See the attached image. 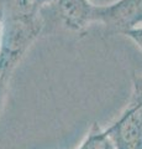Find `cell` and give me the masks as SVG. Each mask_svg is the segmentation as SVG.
<instances>
[{
	"label": "cell",
	"instance_id": "cell-10",
	"mask_svg": "<svg viewBox=\"0 0 142 149\" xmlns=\"http://www.w3.org/2000/svg\"><path fill=\"white\" fill-rule=\"evenodd\" d=\"M1 30H3V22L0 21V37H1Z\"/></svg>",
	"mask_w": 142,
	"mask_h": 149
},
{
	"label": "cell",
	"instance_id": "cell-7",
	"mask_svg": "<svg viewBox=\"0 0 142 149\" xmlns=\"http://www.w3.org/2000/svg\"><path fill=\"white\" fill-rule=\"evenodd\" d=\"M122 35L129 37L130 40L134 41V42L142 50V24L131 27V29H129V30H126L125 32H122Z\"/></svg>",
	"mask_w": 142,
	"mask_h": 149
},
{
	"label": "cell",
	"instance_id": "cell-9",
	"mask_svg": "<svg viewBox=\"0 0 142 149\" xmlns=\"http://www.w3.org/2000/svg\"><path fill=\"white\" fill-rule=\"evenodd\" d=\"M6 86L8 83L0 80V108H1L3 101H4V96H5V91H6Z\"/></svg>",
	"mask_w": 142,
	"mask_h": 149
},
{
	"label": "cell",
	"instance_id": "cell-8",
	"mask_svg": "<svg viewBox=\"0 0 142 149\" xmlns=\"http://www.w3.org/2000/svg\"><path fill=\"white\" fill-rule=\"evenodd\" d=\"M36 6H38V8H45V6H47V5H52V4L56 1V0H31Z\"/></svg>",
	"mask_w": 142,
	"mask_h": 149
},
{
	"label": "cell",
	"instance_id": "cell-6",
	"mask_svg": "<svg viewBox=\"0 0 142 149\" xmlns=\"http://www.w3.org/2000/svg\"><path fill=\"white\" fill-rule=\"evenodd\" d=\"M129 107L142 108V76L132 74V96Z\"/></svg>",
	"mask_w": 142,
	"mask_h": 149
},
{
	"label": "cell",
	"instance_id": "cell-2",
	"mask_svg": "<svg viewBox=\"0 0 142 149\" xmlns=\"http://www.w3.org/2000/svg\"><path fill=\"white\" fill-rule=\"evenodd\" d=\"M97 22H102L111 34L122 35L142 24V0H116L109 5H98Z\"/></svg>",
	"mask_w": 142,
	"mask_h": 149
},
{
	"label": "cell",
	"instance_id": "cell-4",
	"mask_svg": "<svg viewBox=\"0 0 142 149\" xmlns=\"http://www.w3.org/2000/svg\"><path fill=\"white\" fill-rule=\"evenodd\" d=\"M54 11L61 24L71 31H83L97 22V6L90 0H56Z\"/></svg>",
	"mask_w": 142,
	"mask_h": 149
},
{
	"label": "cell",
	"instance_id": "cell-3",
	"mask_svg": "<svg viewBox=\"0 0 142 149\" xmlns=\"http://www.w3.org/2000/svg\"><path fill=\"white\" fill-rule=\"evenodd\" d=\"M106 129L115 149H142V108L127 107Z\"/></svg>",
	"mask_w": 142,
	"mask_h": 149
},
{
	"label": "cell",
	"instance_id": "cell-5",
	"mask_svg": "<svg viewBox=\"0 0 142 149\" xmlns=\"http://www.w3.org/2000/svg\"><path fill=\"white\" fill-rule=\"evenodd\" d=\"M77 149H115L108 129H103L99 123H93L88 134Z\"/></svg>",
	"mask_w": 142,
	"mask_h": 149
},
{
	"label": "cell",
	"instance_id": "cell-1",
	"mask_svg": "<svg viewBox=\"0 0 142 149\" xmlns=\"http://www.w3.org/2000/svg\"><path fill=\"white\" fill-rule=\"evenodd\" d=\"M45 27L42 9L31 0H16L11 14L3 21L0 37V80L9 81L26 51Z\"/></svg>",
	"mask_w": 142,
	"mask_h": 149
}]
</instances>
